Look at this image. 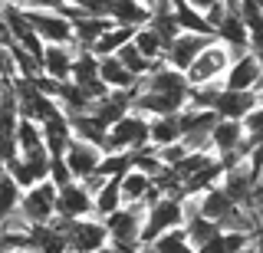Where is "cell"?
<instances>
[{
    "instance_id": "d4e9b609",
    "label": "cell",
    "mask_w": 263,
    "mask_h": 253,
    "mask_svg": "<svg viewBox=\"0 0 263 253\" xmlns=\"http://www.w3.org/2000/svg\"><path fill=\"white\" fill-rule=\"evenodd\" d=\"M148 27H152L155 33L164 40V46H168L171 40L181 33L178 17H175V7H171L168 0H155V4H152V20H148Z\"/></svg>"
},
{
    "instance_id": "db71d44e",
    "label": "cell",
    "mask_w": 263,
    "mask_h": 253,
    "mask_svg": "<svg viewBox=\"0 0 263 253\" xmlns=\"http://www.w3.org/2000/svg\"><path fill=\"white\" fill-rule=\"evenodd\" d=\"M168 4H171V7H181V4H184V0H168Z\"/></svg>"
},
{
    "instance_id": "3957f363",
    "label": "cell",
    "mask_w": 263,
    "mask_h": 253,
    "mask_svg": "<svg viewBox=\"0 0 263 253\" xmlns=\"http://www.w3.org/2000/svg\"><path fill=\"white\" fill-rule=\"evenodd\" d=\"M230 63H234V53H230L224 43H211L208 50H204V53L191 63V66H187L184 79H187V86L224 83V72L230 69Z\"/></svg>"
},
{
    "instance_id": "9f6ffc18",
    "label": "cell",
    "mask_w": 263,
    "mask_h": 253,
    "mask_svg": "<svg viewBox=\"0 0 263 253\" xmlns=\"http://www.w3.org/2000/svg\"><path fill=\"white\" fill-rule=\"evenodd\" d=\"M142 4H148V7H152V4H155V0H142Z\"/></svg>"
},
{
    "instance_id": "11a10c76",
    "label": "cell",
    "mask_w": 263,
    "mask_h": 253,
    "mask_svg": "<svg viewBox=\"0 0 263 253\" xmlns=\"http://www.w3.org/2000/svg\"><path fill=\"white\" fill-rule=\"evenodd\" d=\"M13 253H36V250H13Z\"/></svg>"
},
{
    "instance_id": "ab89813d",
    "label": "cell",
    "mask_w": 263,
    "mask_h": 253,
    "mask_svg": "<svg viewBox=\"0 0 263 253\" xmlns=\"http://www.w3.org/2000/svg\"><path fill=\"white\" fill-rule=\"evenodd\" d=\"M152 247H155V253H197V250L191 247V243L184 240V230H181V227H178V230L161 233L158 240L152 243Z\"/></svg>"
},
{
    "instance_id": "f1b7e54d",
    "label": "cell",
    "mask_w": 263,
    "mask_h": 253,
    "mask_svg": "<svg viewBox=\"0 0 263 253\" xmlns=\"http://www.w3.org/2000/svg\"><path fill=\"white\" fill-rule=\"evenodd\" d=\"M69 128H72V138L89 142V145H96V148H105V135H109V128H105L96 115H76V119H69Z\"/></svg>"
},
{
    "instance_id": "8d00e7d4",
    "label": "cell",
    "mask_w": 263,
    "mask_h": 253,
    "mask_svg": "<svg viewBox=\"0 0 263 253\" xmlns=\"http://www.w3.org/2000/svg\"><path fill=\"white\" fill-rule=\"evenodd\" d=\"M125 171H132V154L128 151H102V161H99L96 174H102V178H122Z\"/></svg>"
},
{
    "instance_id": "9c48e42d",
    "label": "cell",
    "mask_w": 263,
    "mask_h": 253,
    "mask_svg": "<svg viewBox=\"0 0 263 253\" xmlns=\"http://www.w3.org/2000/svg\"><path fill=\"white\" fill-rule=\"evenodd\" d=\"M20 214L27 217L30 227L36 224H49L56 217V187L49 181H40L36 187L23 191V201H20Z\"/></svg>"
},
{
    "instance_id": "603a6c76",
    "label": "cell",
    "mask_w": 263,
    "mask_h": 253,
    "mask_svg": "<svg viewBox=\"0 0 263 253\" xmlns=\"http://www.w3.org/2000/svg\"><path fill=\"white\" fill-rule=\"evenodd\" d=\"M237 204L227 198L224 191H220V184L217 187H211V191H204V194H197V214H204L208 220H214V224H224V217L234 210Z\"/></svg>"
},
{
    "instance_id": "d590c367",
    "label": "cell",
    "mask_w": 263,
    "mask_h": 253,
    "mask_svg": "<svg viewBox=\"0 0 263 253\" xmlns=\"http://www.w3.org/2000/svg\"><path fill=\"white\" fill-rule=\"evenodd\" d=\"M175 17H178V27L181 33H197V36H214V30L208 27V20H204V13L191 10V7H175Z\"/></svg>"
},
{
    "instance_id": "d6a6232c",
    "label": "cell",
    "mask_w": 263,
    "mask_h": 253,
    "mask_svg": "<svg viewBox=\"0 0 263 253\" xmlns=\"http://www.w3.org/2000/svg\"><path fill=\"white\" fill-rule=\"evenodd\" d=\"M132 46H135L148 63H164V40L155 33L152 27H138L135 36H132Z\"/></svg>"
},
{
    "instance_id": "681fc988",
    "label": "cell",
    "mask_w": 263,
    "mask_h": 253,
    "mask_svg": "<svg viewBox=\"0 0 263 253\" xmlns=\"http://www.w3.org/2000/svg\"><path fill=\"white\" fill-rule=\"evenodd\" d=\"M250 253H263V233H257V240H253V250Z\"/></svg>"
},
{
    "instance_id": "7bdbcfd3",
    "label": "cell",
    "mask_w": 263,
    "mask_h": 253,
    "mask_svg": "<svg viewBox=\"0 0 263 253\" xmlns=\"http://www.w3.org/2000/svg\"><path fill=\"white\" fill-rule=\"evenodd\" d=\"M187 154H191V151H187V148H184L181 142H175V145H164V148H158V158H161V165H164V168H178L181 161L187 158Z\"/></svg>"
},
{
    "instance_id": "5b68a950",
    "label": "cell",
    "mask_w": 263,
    "mask_h": 253,
    "mask_svg": "<svg viewBox=\"0 0 263 253\" xmlns=\"http://www.w3.org/2000/svg\"><path fill=\"white\" fill-rule=\"evenodd\" d=\"M148 122H152V119L138 115V112L122 115L109 128L102 151H138V148H145V145H148Z\"/></svg>"
},
{
    "instance_id": "7402d4cb",
    "label": "cell",
    "mask_w": 263,
    "mask_h": 253,
    "mask_svg": "<svg viewBox=\"0 0 263 253\" xmlns=\"http://www.w3.org/2000/svg\"><path fill=\"white\" fill-rule=\"evenodd\" d=\"M16 154L20 158H49L43 145V132H40L36 122L20 119V125H16Z\"/></svg>"
},
{
    "instance_id": "d6986e66",
    "label": "cell",
    "mask_w": 263,
    "mask_h": 253,
    "mask_svg": "<svg viewBox=\"0 0 263 253\" xmlns=\"http://www.w3.org/2000/svg\"><path fill=\"white\" fill-rule=\"evenodd\" d=\"M40 132H43V145H46V154L49 158H63L66 145L72 142V128H69V119L63 115H53L46 122H40Z\"/></svg>"
},
{
    "instance_id": "680465c9",
    "label": "cell",
    "mask_w": 263,
    "mask_h": 253,
    "mask_svg": "<svg viewBox=\"0 0 263 253\" xmlns=\"http://www.w3.org/2000/svg\"><path fill=\"white\" fill-rule=\"evenodd\" d=\"M260 178H263V171H260Z\"/></svg>"
},
{
    "instance_id": "1f68e13d",
    "label": "cell",
    "mask_w": 263,
    "mask_h": 253,
    "mask_svg": "<svg viewBox=\"0 0 263 253\" xmlns=\"http://www.w3.org/2000/svg\"><path fill=\"white\" fill-rule=\"evenodd\" d=\"M132 36H135V30H128V27H115V23H112V27L96 40V46H92L89 53L99 56V60H105V56H115L125 43H132Z\"/></svg>"
},
{
    "instance_id": "f35d334b",
    "label": "cell",
    "mask_w": 263,
    "mask_h": 253,
    "mask_svg": "<svg viewBox=\"0 0 263 253\" xmlns=\"http://www.w3.org/2000/svg\"><path fill=\"white\" fill-rule=\"evenodd\" d=\"M132 154V168L135 171H142V174H148V178H155L158 171L164 168L161 165V158H158V148L155 145H145V148H138V151H128Z\"/></svg>"
},
{
    "instance_id": "c3c4849f",
    "label": "cell",
    "mask_w": 263,
    "mask_h": 253,
    "mask_svg": "<svg viewBox=\"0 0 263 253\" xmlns=\"http://www.w3.org/2000/svg\"><path fill=\"white\" fill-rule=\"evenodd\" d=\"M214 4H220V0H184V7H191V10H197V13H204Z\"/></svg>"
},
{
    "instance_id": "816d5d0a",
    "label": "cell",
    "mask_w": 263,
    "mask_h": 253,
    "mask_svg": "<svg viewBox=\"0 0 263 253\" xmlns=\"http://www.w3.org/2000/svg\"><path fill=\"white\" fill-rule=\"evenodd\" d=\"M257 95H260V102H263V76H260V83H257Z\"/></svg>"
},
{
    "instance_id": "52a82bcc",
    "label": "cell",
    "mask_w": 263,
    "mask_h": 253,
    "mask_svg": "<svg viewBox=\"0 0 263 253\" xmlns=\"http://www.w3.org/2000/svg\"><path fill=\"white\" fill-rule=\"evenodd\" d=\"M27 10V7H23ZM30 30L40 36L43 46H72V23L63 17V13L53 10H27Z\"/></svg>"
},
{
    "instance_id": "b9f144b4",
    "label": "cell",
    "mask_w": 263,
    "mask_h": 253,
    "mask_svg": "<svg viewBox=\"0 0 263 253\" xmlns=\"http://www.w3.org/2000/svg\"><path fill=\"white\" fill-rule=\"evenodd\" d=\"M240 207L250 210V217L257 220V227L263 230V178L257 184H253V191H250V198H247V204H240Z\"/></svg>"
},
{
    "instance_id": "ee69618b",
    "label": "cell",
    "mask_w": 263,
    "mask_h": 253,
    "mask_svg": "<svg viewBox=\"0 0 263 253\" xmlns=\"http://www.w3.org/2000/svg\"><path fill=\"white\" fill-rule=\"evenodd\" d=\"M46 181L53 187H63V184L72 181V174H69V168H66L63 158H49V178H46Z\"/></svg>"
},
{
    "instance_id": "f6af8a7d",
    "label": "cell",
    "mask_w": 263,
    "mask_h": 253,
    "mask_svg": "<svg viewBox=\"0 0 263 253\" xmlns=\"http://www.w3.org/2000/svg\"><path fill=\"white\" fill-rule=\"evenodd\" d=\"M16 79V69H13V56H10V46H0V86H7V83H13Z\"/></svg>"
},
{
    "instance_id": "e575fe53",
    "label": "cell",
    "mask_w": 263,
    "mask_h": 253,
    "mask_svg": "<svg viewBox=\"0 0 263 253\" xmlns=\"http://www.w3.org/2000/svg\"><path fill=\"white\" fill-rule=\"evenodd\" d=\"M224 92V83H208V86H191L187 89V105L184 109H214Z\"/></svg>"
},
{
    "instance_id": "30bf717a",
    "label": "cell",
    "mask_w": 263,
    "mask_h": 253,
    "mask_svg": "<svg viewBox=\"0 0 263 253\" xmlns=\"http://www.w3.org/2000/svg\"><path fill=\"white\" fill-rule=\"evenodd\" d=\"M63 161H66V168H69L72 181H89V178L99 171L102 148H96V145H89V142L72 138V142L66 145V151H63Z\"/></svg>"
},
{
    "instance_id": "8fae6325",
    "label": "cell",
    "mask_w": 263,
    "mask_h": 253,
    "mask_svg": "<svg viewBox=\"0 0 263 253\" xmlns=\"http://www.w3.org/2000/svg\"><path fill=\"white\" fill-rule=\"evenodd\" d=\"M260 76H263L260 60H257L250 50H247V53H240V56H234L230 69L224 72V89H230V92H257Z\"/></svg>"
},
{
    "instance_id": "ba28073f",
    "label": "cell",
    "mask_w": 263,
    "mask_h": 253,
    "mask_svg": "<svg viewBox=\"0 0 263 253\" xmlns=\"http://www.w3.org/2000/svg\"><path fill=\"white\" fill-rule=\"evenodd\" d=\"M211 43H217V36H197V33H178L164 46V66L178 69V72H187V66L208 50Z\"/></svg>"
},
{
    "instance_id": "7a4b0ae2",
    "label": "cell",
    "mask_w": 263,
    "mask_h": 253,
    "mask_svg": "<svg viewBox=\"0 0 263 253\" xmlns=\"http://www.w3.org/2000/svg\"><path fill=\"white\" fill-rule=\"evenodd\" d=\"M184 227V204L175 198H158L152 207H145V224H142V243H155L161 233Z\"/></svg>"
},
{
    "instance_id": "8992f818",
    "label": "cell",
    "mask_w": 263,
    "mask_h": 253,
    "mask_svg": "<svg viewBox=\"0 0 263 253\" xmlns=\"http://www.w3.org/2000/svg\"><path fill=\"white\" fill-rule=\"evenodd\" d=\"M109 247V230L99 217H82V220H69L66 230V253H92Z\"/></svg>"
},
{
    "instance_id": "7c38bea8",
    "label": "cell",
    "mask_w": 263,
    "mask_h": 253,
    "mask_svg": "<svg viewBox=\"0 0 263 253\" xmlns=\"http://www.w3.org/2000/svg\"><path fill=\"white\" fill-rule=\"evenodd\" d=\"M56 217H66V220L92 217V194L86 191L82 181H69L56 187Z\"/></svg>"
},
{
    "instance_id": "484cf974",
    "label": "cell",
    "mask_w": 263,
    "mask_h": 253,
    "mask_svg": "<svg viewBox=\"0 0 263 253\" xmlns=\"http://www.w3.org/2000/svg\"><path fill=\"white\" fill-rule=\"evenodd\" d=\"M181 142V122L178 115H158L148 122V145L155 148H164V145Z\"/></svg>"
},
{
    "instance_id": "277c9868",
    "label": "cell",
    "mask_w": 263,
    "mask_h": 253,
    "mask_svg": "<svg viewBox=\"0 0 263 253\" xmlns=\"http://www.w3.org/2000/svg\"><path fill=\"white\" fill-rule=\"evenodd\" d=\"M181 145L187 151H211V128L217 125L214 109H181Z\"/></svg>"
},
{
    "instance_id": "6da1fadb",
    "label": "cell",
    "mask_w": 263,
    "mask_h": 253,
    "mask_svg": "<svg viewBox=\"0 0 263 253\" xmlns=\"http://www.w3.org/2000/svg\"><path fill=\"white\" fill-rule=\"evenodd\" d=\"M109 230V243L119 253H138L142 247V224H145V207L142 204H122L115 214L102 220Z\"/></svg>"
},
{
    "instance_id": "7dc6e473",
    "label": "cell",
    "mask_w": 263,
    "mask_h": 253,
    "mask_svg": "<svg viewBox=\"0 0 263 253\" xmlns=\"http://www.w3.org/2000/svg\"><path fill=\"white\" fill-rule=\"evenodd\" d=\"M0 10H4V7H0ZM0 46H13V36H10V27H7V20H4V13H0Z\"/></svg>"
},
{
    "instance_id": "836d02e7",
    "label": "cell",
    "mask_w": 263,
    "mask_h": 253,
    "mask_svg": "<svg viewBox=\"0 0 263 253\" xmlns=\"http://www.w3.org/2000/svg\"><path fill=\"white\" fill-rule=\"evenodd\" d=\"M20 201H23V191L16 187V181L0 168V220H7L10 214L20 210Z\"/></svg>"
},
{
    "instance_id": "cb8c5ba5",
    "label": "cell",
    "mask_w": 263,
    "mask_h": 253,
    "mask_svg": "<svg viewBox=\"0 0 263 253\" xmlns=\"http://www.w3.org/2000/svg\"><path fill=\"white\" fill-rule=\"evenodd\" d=\"M109 27H112V20H105V17H79V20H72V46H76V50H92L96 40Z\"/></svg>"
},
{
    "instance_id": "74e56055",
    "label": "cell",
    "mask_w": 263,
    "mask_h": 253,
    "mask_svg": "<svg viewBox=\"0 0 263 253\" xmlns=\"http://www.w3.org/2000/svg\"><path fill=\"white\" fill-rule=\"evenodd\" d=\"M115 60H119V63H122V66H125V69H128L135 79H142L145 72H152V66H155V63H148V60H145V56L138 53L132 43H125V46H122V50L115 53Z\"/></svg>"
},
{
    "instance_id": "2e32d148",
    "label": "cell",
    "mask_w": 263,
    "mask_h": 253,
    "mask_svg": "<svg viewBox=\"0 0 263 253\" xmlns=\"http://www.w3.org/2000/svg\"><path fill=\"white\" fill-rule=\"evenodd\" d=\"M105 20H112L115 27H148L152 20V7L142 4V0H105Z\"/></svg>"
},
{
    "instance_id": "f546056e",
    "label": "cell",
    "mask_w": 263,
    "mask_h": 253,
    "mask_svg": "<svg viewBox=\"0 0 263 253\" xmlns=\"http://www.w3.org/2000/svg\"><path fill=\"white\" fill-rule=\"evenodd\" d=\"M122 207V191H119V178H109L99 191L92 194V217L105 220L109 214H115V210Z\"/></svg>"
},
{
    "instance_id": "ffe728a7",
    "label": "cell",
    "mask_w": 263,
    "mask_h": 253,
    "mask_svg": "<svg viewBox=\"0 0 263 253\" xmlns=\"http://www.w3.org/2000/svg\"><path fill=\"white\" fill-rule=\"evenodd\" d=\"M128 112H132V89H128V92L109 89V95H105V99H99V102L92 105V112H89V115H96L105 128H112L115 122H119L122 115H128Z\"/></svg>"
},
{
    "instance_id": "9a60e30c",
    "label": "cell",
    "mask_w": 263,
    "mask_h": 253,
    "mask_svg": "<svg viewBox=\"0 0 263 253\" xmlns=\"http://www.w3.org/2000/svg\"><path fill=\"white\" fill-rule=\"evenodd\" d=\"M4 171L16 181L20 191H30V187H36L40 181L49 178V158H20V154H13L4 165Z\"/></svg>"
},
{
    "instance_id": "4316f807",
    "label": "cell",
    "mask_w": 263,
    "mask_h": 253,
    "mask_svg": "<svg viewBox=\"0 0 263 253\" xmlns=\"http://www.w3.org/2000/svg\"><path fill=\"white\" fill-rule=\"evenodd\" d=\"M99 79L105 83V89H119V92H128L132 86H135V76L122 66L115 56H105V60H99Z\"/></svg>"
},
{
    "instance_id": "83f0119b",
    "label": "cell",
    "mask_w": 263,
    "mask_h": 253,
    "mask_svg": "<svg viewBox=\"0 0 263 253\" xmlns=\"http://www.w3.org/2000/svg\"><path fill=\"white\" fill-rule=\"evenodd\" d=\"M181 230H184V240L191 243L194 250H201L208 240H214V237L220 233V227L214 224V220H208L204 214H191V217H184V227H181Z\"/></svg>"
},
{
    "instance_id": "44dd1931",
    "label": "cell",
    "mask_w": 263,
    "mask_h": 253,
    "mask_svg": "<svg viewBox=\"0 0 263 253\" xmlns=\"http://www.w3.org/2000/svg\"><path fill=\"white\" fill-rule=\"evenodd\" d=\"M260 105V95L257 92H230L224 89L220 92L217 105H214V112H217V119H230V122H240L250 109H257Z\"/></svg>"
},
{
    "instance_id": "4fadbf2b",
    "label": "cell",
    "mask_w": 263,
    "mask_h": 253,
    "mask_svg": "<svg viewBox=\"0 0 263 253\" xmlns=\"http://www.w3.org/2000/svg\"><path fill=\"white\" fill-rule=\"evenodd\" d=\"M214 36H217V43H224L234 56L250 50V36H247V27H243L237 0H227V13H224V20H220V27L214 30Z\"/></svg>"
},
{
    "instance_id": "4dcf8cb0",
    "label": "cell",
    "mask_w": 263,
    "mask_h": 253,
    "mask_svg": "<svg viewBox=\"0 0 263 253\" xmlns=\"http://www.w3.org/2000/svg\"><path fill=\"white\" fill-rule=\"evenodd\" d=\"M119 191H122V204H142L148 198V191H152V178L132 168L119 178Z\"/></svg>"
},
{
    "instance_id": "6f0895ef",
    "label": "cell",
    "mask_w": 263,
    "mask_h": 253,
    "mask_svg": "<svg viewBox=\"0 0 263 253\" xmlns=\"http://www.w3.org/2000/svg\"><path fill=\"white\" fill-rule=\"evenodd\" d=\"M243 253H250V250H243Z\"/></svg>"
},
{
    "instance_id": "f907efd6",
    "label": "cell",
    "mask_w": 263,
    "mask_h": 253,
    "mask_svg": "<svg viewBox=\"0 0 263 253\" xmlns=\"http://www.w3.org/2000/svg\"><path fill=\"white\" fill-rule=\"evenodd\" d=\"M92 253H119V250H115L112 243H109V247H102V250H92Z\"/></svg>"
},
{
    "instance_id": "e0dca14e",
    "label": "cell",
    "mask_w": 263,
    "mask_h": 253,
    "mask_svg": "<svg viewBox=\"0 0 263 253\" xmlns=\"http://www.w3.org/2000/svg\"><path fill=\"white\" fill-rule=\"evenodd\" d=\"M72 60H76V50H72V46H43L40 69H43V76L56 79V83H69Z\"/></svg>"
},
{
    "instance_id": "5bb4252c",
    "label": "cell",
    "mask_w": 263,
    "mask_h": 253,
    "mask_svg": "<svg viewBox=\"0 0 263 253\" xmlns=\"http://www.w3.org/2000/svg\"><path fill=\"white\" fill-rule=\"evenodd\" d=\"M257 181H260V174L247 165V158H243V161H237V165H230L224 171V178H220V191H224L234 204H247V198H250V191H253Z\"/></svg>"
},
{
    "instance_id": "ac0fdd59",
    "label": "cell",
    "mask_w": 263,
    "mask_h": 253,
    "mask_svg": "<svg viewBox=\"0 0 263 253\" xmlns=\"http://www.w3.org/2000/svg\"><path fill=\"white\" fill-rule=\"evenodd\" d=\"M224 161L217 158V154H214V158H208L204 161L201 168L194 171V174H187L184 181V198H197V194H204V191H211V187H217L220 184V178H224Z\"/></svg>"
},
{
    "instance_id": "f5cc1de1",
    "label": "cell",
    "mask_w": 263,
    "mask_h": 253,
    "mask_svg": "<svg viewBox=\"0 0 263 253\" xmlns=\"http://www.w3.org/2000/svg\"><path fill=\"white\" fill-rule=\"evenodd\" d=\"M0 4H20L23 7V0H0Z\"/></svg>"
},
{
    "instance_id": "60d3db41",
    "label": "cell",
    "mask_w": 263,
    "mask_h": 253,
    "mask_svg": "<svg viewBox=\"0 0 263 253\" xmlns=\"http://www.w3.org/2000/svg\"><path fill=\"white\" fill-rule=\"evenodd\" d=\"M240 125H243L247 138H250L253 145H260V142H263V102L257 105V109H250V112H247V115L240 119Z\"/></svg>"
},
{
    "instance_id": "bcb514c9",
    "label": "cell",
    "mask_w": 263,
    "mask_h": 253,
    "mask_svg": "<svg viewBox=\"0 0 263 253\" xmlns=\"http://www.w3.org/2000/svg\"><path fill=\"white\" fill-rule=\"evenodd\" d=\"M23 7H27V10H53V13H60L63 0H23Z\"/></svg>"
},
{
    "instance_id": "91938a15",
    "label": "cell",
    "mask_w": 263,
    "mask_h": 253,
    "mask_svg": "<svg viewBox=\"0 0 263 253\" xmlns=\"http://www.w3.org/2000/svg\"><path fill=\"white\" fill-rule=\"evenodd\" d=\"M0 7H4V4H0Z\"/></svg>"
}]
</instances>
